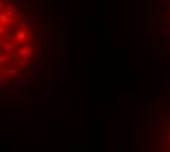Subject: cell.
Masks as SVG:
<instances>
[{
  "label": "cell",
  "mask_w": 170,
  "mask_h": 152,
  "mask_svg": "<svg viewBox=\"0 0 170 152\" xmlns=\"http://www.w3.org/2000/svg\"><path fill=\"white\" fill-rule=\"evenodd\" d=\"M144 32L145 44L170 63V0H145Z\"/></svg>",
  "instance_id": "2"
},
{
  "label": "cell",
  "mask_w": 170,
  "mask_h": 152,
  "mask_svg": "<svg viewBox=\"0 0 170 152\" xmlns=\"http://www.w3.org/2000/svg\"><path fill=\"white\" fill-rule=\"evenodd\" d=\"M148 152H170V92L148 97L138 114Z\"/></svg>",
  "instance_id": "1"
}]
</instances>
